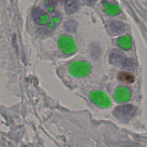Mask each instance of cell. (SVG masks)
Masks as SVG:
<instances>
[{"instance_id": "obj_12", "label": "cell", "mask_w": 147, "mask_h": 147, "mask_svg": "<svg viewBox=\"0 0 147 147\" xmlns=\"http://www.w3.org/2000/svg\"><path fill=\"white\" fill-rule=\"evenodd\" d=\"M126 98V92L123 88H118L115 94V98L117 100H123Z\"/></svg>"}, {"instance_id": "obj_10", "label": "cell", "mask_w": 147, "mask_h": 147, "mask_svg": "<svg viewBox=\"0 0 147 147\" xmlns=\"http://www.w3.org/2000/svg\"><path fill=\"white\" fill-rule=\"evenodd\" d=\"M124 60V55L118 50H114L110 55V60L112 63L119 64Z\"/></svg>"}, {"instance_id": "obj_15", "label": "cell", "mask_w": 147, "mask_h": 147, "mask_svg": "<svg viewBox=\"0 0 147 147\" xmlns=\"http://www.w3.org/2000/svg\"><path fill=\"white\" fill-rule=\"evenodd\" d=\"M87 1V3L90 5H92L93 4H94V3L95 2L96 0H86Z\"/></svg>"}, {"instance_id": "obj_1", "label": "cell", "mask_w": 147, "mask_h": 147, "mask_svg": "<svg viewBox=\"0 0 147 147\" xmlns=\"http://www.w3.org/2000/svg\"><path fill=\"white\" fill-rule=\"evenodd\" d=\"M90 65L83 61H75L72 62L69 67V73L74 76L82 77L88 75L90 71Z\"/></svg>"}, {"instance_id": "obj_6", "label": "cell", "mask_w": 147, "mask_h": 147, "mask_svg": "<svg viewBox=\"0 0 147 147\" xmlns=\"http://www.w3.org/2000/svg\"><path fill=\"white\" fill-rule=\"evenodd\" d=\"M32 16L35 22L39 25L47 24L49 20V17L46 12L40 7H36L33 10Z\"/></svg>"}, {"instance_id": "obj_5", "label": "cell", "mask_w": 147, "mask_h": 147, "mask_svg": "<svg viewBox=\"0 0 147 147\" xmlns=\"http://www.w3.org/2000/svg\"><path fill=\"white\" fill-rule=\"evenodd\" d=\"M107 30L111 36H119L126 32V26L121 21L112 20L109 22L107 25Z\"/></svg>"}, {"instance_id": "obj_11", "label": "cell", "mask_w": 147, "mask_h": 147, "mask_svg": "<svg viewBox=\"0 0 147 147\" xmlns=\"http://www.w3.org/2000/svg\"><path fill=\"white\" fill-rule=\"evenodd\" d=\"M104 6L106 11L110 15L115 14L118 12V8L115 5L105 2L104 3Z\"/></svg>"}, {"instance_id": "obj_9", "label": "cell", "mask_w": 147, "mask_h": 147, "mask_svg": "<svg viewBox=\"0 0 147 147\" xmlns=\"http://www.w3.org/2000/svg\"><path fill=\"white\" fill-rule=\"evenodd\" d=\"M118 79L122 82L126 83H131L134 81V75L129 72L121 71L118 74Z\"/></svg>"}, {"instance_id": "obj_3", "label": "cell", "mask_w": 147, "mask_h": 147, "mask_svg": "<svg viewBox=\"0 0 147 147\" xmlns=\"http://www.w3.org/2000/svg\"><path fill=\"white\" fill-rule=\"evenodd\" d=\"M91 100L100 107L106 108L111 105V100L108 95L103 91L96 90L90 92Z\"/></svg>"}, {"instance_id": "obj_2", "label": "cell", "mask_w": 147, "mask_h": 147, "mask_svg": "<svg viewBox=\"0 0 147 147\" xmlns=\"http://www.w3.org/2000/svg\"><path fill=\"white\" fill-rule=\"evenodd\" d=\"M113 113L117 118L121 121H127L134 115L136 109L133 106L130 105H121L116 107Z\"/></svg>"}, {"instance_id": "obj_14", "label": "cell", "mask_w": 147, "mask_h": 147, "mask_svg": "<svg viewBox=\"0 0 147 147\" xmlns=\"http://www.w3.org/2000/svg\"><path fill=\"white\" fill-rule=\"evenodd\" d=\"M60 0H45V6L51 11H52L54 6Z\"/></svg>"}, {"instance_id": "obj_7", "label": "cell", "mask_w": 147, "mask_h": 147, "mask_svg": "<svg viewBox=\"0 0 147 147\" xmlns=\"http://www.w3.org/2000/svg\"><path fill=\"white\" fill-rule=\"evenodd\" d=\"M64 6L67 13L73 14L78 10L79 2L78 0H65Z\"/></svg>"}, {"instance_id": "obj_8", "label": "cell", "mask_w": 147, "mask_h": 147, "mask_svg": "<svg viewBox=\"0 0 147 147\" xmlns=\"http://www.w3.org/2000/svg\"><path fill=\"white\" fill-rule=\"evenodd\" d=\"M61 21V16L58 13H53L49 18L47 27L49 30H52L58 26Z\"/></svg>"}, {"instance_id": "obj_13", "label": "cell", "mask_w": 147, "mask_h": 147, "mask_svg": "<svg viewBox=\"0 0 147 147\" xmlns=\"http://www.w3.org/2000/svg\"><path fill=\"white\" fill-rule=\"evenodd\" d=\"M77 23L74 20H69L66 22L65 24V28L69 32H74L77 28Z\"/></svg>"}, {"instance_id": "obj_4", "label": "cell", "mask_w": 147, "mask_h": 147, "mask_svg": "<svg viewBox=\"0 0 147 147\" xmlns=\"http://www.w3.org/2000/svg\"><path fill=\"white\" fill-rule=\"evenodd\" d=\"M58 43L63 52L66 54H72L76 49V45L74 40L69 36H61L59 38Z\"/></svg>"}]
</instances>
